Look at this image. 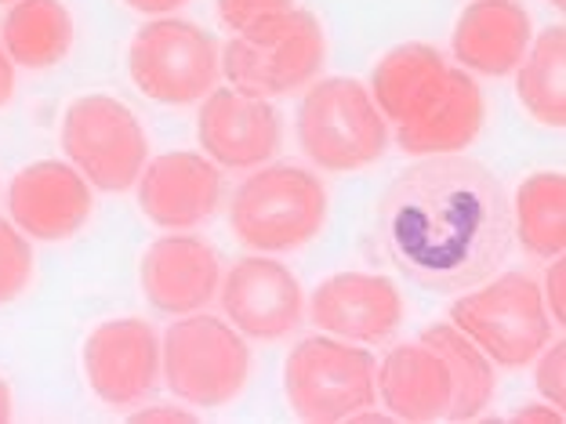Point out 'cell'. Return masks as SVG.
I'll return each mask as SVG.
<instances>
[{"instance_id":"obj_9","label":"cell","mask_w":566,"mask_h":424,"mask_svg":"<svg viewBox=\"0 0 566 424\" xmlns=\"http://www.w3.org/2000/svg\"><path fill=\"white\" fill-rule=\"evenodd\" d=\"M62 152L102 192L138 186L149 157V138L120 98L81 95L62 117Z\"/></svg>"},{"instance_id":"obj_14","label":"cell","mask_w":566,"mask_h":424,"mask_svg":"<svg viewBox=\"0 0 566 424\" xmlns=\"http://www.w3.org/2000/svg\"><path fill=\"white\" fill-rule=\"evenodd\" d=\"M313 324L342 341L381 344L403 324V294L389 276L334 273L313 290Z\"/></svg>"},{"instance_id":"obj_27","label":"cell","mask_w":566,"mask_h":424,"mask_svg":"<svg viewBox=\"0 0 566 424\" xmlns=\"http://www.w3.org/2000/svg\"><path fill=\"white\" fill-rule=\"evenodd\" d=\"M537 392L545 400L563 410L566 406V341H548L542 352H537V374H534Z\"/></svg>"},{"instance_id":"obj_26","label":"cell","mask_w":566,"mask_h":424,"mask_svg":"<svg viewBox=\"0 0 566 424\" xmlns=\"http://www.w3.org/2000/svg\"><path fill=\"white\" fill-rule=\"evenodd\" d=\"M291 8H294V0H218V19H222L226 30L243 33V30H251V25L276 19Z\"/></svg>"},{"instance_id":"obj_34","label":"cell","mask_w":566,"mask_h":424,"mask_svg":"<svg viewBox=\"0 0 566 424\" xmlns=\"http://www.w3.org/2000/svg\"><path fill=\"white\" fill-rule=\"evenodd\" d=\"M548 4L556 8V11H563V8H566V0H548Z\"/></svg>"},{"instance_id":"obj_7","label":"cell","mask_w":566,"mask_h":424,"mask_svg":"<svg viewBox=\"0 0 566 424\" xmlns=\"http://www.w3.org/2000/svg\"><path fill=\"white\" fill-rule=\"evenodd\" d=\"M450 324L472 338L497 367H526L552 341V319L537 279L501 273L450 305Z\"/></svg>"},{"instance_id":"obj_30","label":"cell","mask_w":566,"mask_h":424,"mask_svg":"<svg viewBox=\"0 0 566 424\" xmlns=\"http://www.w3.org/2000/svg\"><path fill=\"white\" fill-rule=\"evenodd\" d=\"M127 8L138 11V15H153V19H160V15H175L178 8H186L189 0H124Z\"/></svg>"},{"instance_id":"obj_24","label":"cell","mask_w":566,"mask_h":424,"mask_svg":"<svg viewBox=\"0 0 566 424\" xmlns=\"http://www.w3.org/2000/svg\"><path fill=\"white\" fill-rule=\"evenodd\" d=\"M516 95L537 124H566V25H552L531 41L516 70Z\"/></svg>"},{"instance_id":"obj_11","label":"cell","mask_w":566,"mask_h":424,"mask_svg":"<svg viewBox=\"0 0 566 424\" xmlns=\"http://www.w3.org/2000/svg\"><path fill=\"white\" fill-rule=\"evenodd\" d=\"M197 138L203 157L218 167L254 171L280 152L283 124L269 98L237 92V87H214L200 106Z\"/></svg>"},{"instance_id":"obj_8","label":"cell","mask_w":566,"mask_h":424,"mask_svg":"<svg viewBox=\"0 0 566 424\" xmlns=\"http://www.w3.org/2000/svg\"><path fill=\"white\" fill-rule=\"evenodd\" d=\"M127 73L138 92L160 106H192L218 87L222 51L208 30L186 19L160 15L132 36Z\"/></svg>"},{"instance_id":"obj_4","label":"cell","mask_w":566,"mask_h":424,"mask_svg":"<svg viewBox=\"0 0 566 424\" xmlns=\"http://www.w3.org/2000/svg\"><path fill=\"white\" fill-rule=\"evenodd\" d=\"M324 25L305 8H291L276 19L233 33V41L222 47V73L229 87L259 98L308 87L324 70Z\"/></svg>"},{"instance_id":"obj_12","label":"cell","mask_w":566,"mask_h":424,"mask_svg":"<svg viewBox=\"0 0 566 424\" xmlns=\"http://www.w3.org/2000/svg\"><path fill=\"white\" fill-rule=\"evenodd\" d=\"M226 319L233 324L243 338L254 341H280L291 330H298L305 298L302 283L283 262L273 258H243L222 276L218 287Z\"/></svg>"},{"instance_id":"obj_32","label":"cell","mask_w":566,"mask_h":424,"mask_svg":"<svg viewBox=\"0 0 566 424\" xmlns=\"http://www.w3.org/2000/svg\"><path fill=\"white\" fill-rule=\"evenodd\" d=\"M11 95H15V62L8 59L4 44H0V109L8 106Z\"/></svg>"},{"instance_id":"obj_21","label":"cell","mask_w":566,"mask_h":424,"mask_svg":"<svg viewBox=\"0 0 566 424\" xmlns=\"http://www.w3.org/2000/svg\"><path fill=\"white\" fill-rule=\"evenodd\" d=\"M0 44L25 70L59 66L73 47V15L62 0H15L0 22Z\"/></svg>"},{"instance_id":"obj_3","label":"cell","mask_w":566,"mask_h":424,"mask_svg":"<svg viewBox=\"0 0 566 424\" xmlns=\"http://www.w3.org/2000/svg\"><path fill=\"white\" fill-rule=\"evenodd\" d=\"M298 146L319 171L349 174L370 167L385 157L389 146V124H385L378 102L370 98L353 76H327L313 81L298 106Z\"/></svg>"},{"instance_id":"obj_2","label":"cell","mask_w":566,"mask_h":424,"mask_svg":"<svg viewBox=\"0 0 566 424\" xmlns=\"http://www.w3.org/2000/svg\"><path fill=\"white\" fill-rule=\"evenodd\" d=\"M229 225L243 247L259 254L298 251L324 233L327 189L298 163H262L229 203Z\"/></svg>"},{"instance_id":"obj_1","label":"cell","mask_w":566,"mask_h":424,"mask_svg":"<svg viewBox=\"0 0 566 424\" xmlns=\"http://www.w3.org/2000/svg\"><path fill=\"white\" fill-rule=\"evenodd\" d=\"M385 258L436 294L491 279L512 251V208L497 178L465 157L410 167L378 203Z\"/></svg>"},{"instance_id":"obj_5","label":"cell","mask_w":566,"mask_h":424,"mask_svg":"<svg viewBox=\"0 0 566 424\" xmlns=\"http://www.w3.org/2000/svg\"><path fill=\"white\" fill-rule=\"evenodd\" d=\"M160 374L175 400L218 410L233 403L248 384L251 349L229 319L200 308L167 327L160 341Z\"/></svg>"},{"instance_id":"obj_15","label":"cell","mask_w":566,"mask_h":424,"mask_svg":"<svg viewBox=\"0 0 566 424\" xmlns=\"http://www.w3.org/2000/svg\"><path fill=\"white\" fill-rule=\"evenodd\" d=\"M218 203H222V171L203 152H164L138 174L142 214L171 233L203 225Z\"/></svg>"},{"instance_id":"obj_33","label":"cell","mask_w":566,"mask_h":424,"mask_svg":"<svg viewBox=\"0 0 566 424\" xmlns=\"http://www.w3.org/2000/svg\"><path fill=\"white\" fill-rule=\"evenodd\" d=\"M11 421V389H8V381L0 378V424Z\"/></svg>"},{"instance_id":"obj_17","label":"cell","mask_w":566,"mask_h":424,"mask_svg":"<svg viewBox=\"0 0 566 424\" xmlns=\"http://www.w3.org/2000/svg\"><path fill=\"white\" fill-rule=\"evenodd\" d=\"M450 70L454 66L432 44L410 41L392 47L370 76V98L378 102L385 124H392L396 131L421 124L443 102Z\"/></svg>"},{"instance_id":"obj_23","label":"cell","mask_w":566,"mask_h":424,"mask_svg":"<svg viewBox=\"0 0 566 424\" xmlns=\"http://www.w3.org/2000/svg\"><path fill=\"white\" fill-rule=\"evenodd\" d=\"M421 341L443 356V363L454 378V403L447 410V421H475L494 403V367L486 352L465 338L454 324H432L421 330Z\"/></svg>"},{"instance_id":"obj_29","label":"cell","mask_w":566,"mask_h":424,"mask_svg":"<svg viewBox=\"0 0 566 424\" xmlns=\"http://www.w3.org/2000/svg\"><path fill=\"white\" fill-rule=\"evenodd\" d=\"M132 421H138V424H149V421H164V424H192L197 421V414H189V410H182V406H146V410H135L132 414Z\"/></svg>"},{"instance_id":"obj_13","label":"cell","mask_w":566,"mask_h":424,"mask_svg":"<svg viewBox=\"0 0 566 424\" xmlns=\"http://www.w3.org/2000/svg\"><path fill=\"white\" fill-rule=\"evenodd\" d=\"M8 218L30 240H70L92 218V186L70 160L25 163L8 186Z\"/></svg>"},{"instance_id":"obj_31","label":"cell","mask_w":566,"mask_h":424,"mask_svg":"<svg viewBox=\"0 0 566 424\" xmlns=\"http://www.w3.org/2000/svg\"><path fill=\"white\" fill-rule=\"evenodd\" d=\"M512 421H542V424H559L563 421V410H556V406H545V403H531V406H523V410H516L512 414Z\"/></svg>"},{"instance_id":"obj_18","label":"cell","mask_w":566,"mask_h":424,"mask_svg":"<svg viewBox=\"0 0 566 424\" xmlns=\"http://www.w3.org/2000/svg\"><path fill=\"white\" fill-rule=\"evenodd\" d=\"M534 41L531 11L520 0H472L454 22V59L461 70L480 76H509L520 70Z\"/></svg>"},{"instance_id":"obj_25","label":"cell","mask_w":566,"mask_h":424,"mask_svg":"<svg viewBox=\"0 0 566 424\" xmlns=\"http://www.w3.org/2000/svg\"><path fill=\"white\" fill-rule=\"evenodd\" d=\"M33 279V247L30 236L11 222L0 218V305L15 301Z\"/></svg>"},{"instance_id":"obj_10","label":"cell","mask_w":566,"mask_h":424,"mask_svg":"<svg viewBox=\"0 0 566 424\" xmlns=\"http://www.w3.org/2000/svg\"><path fill=\"white\" fill-rule=\"evenodd\" d=\"M84 374L106 406H135L160 381V338L153 324L120 316L98 324L84 341Z\"/></svg>"},{"instance_id":"obj_22","label":"cell","mask_w":566,"mask_h":424,"mask_svg":"<svg viewBox=\"0 0 566 424\" xmlns=\"http://www.w3.org/2000/svg\"><path fill=\"white\" fill-rule=\"evenodd\" d=\"M512 208V236L534 258H563L566 251V178L563 171H534L523 178Z\"/></svg>"},{"instance_id":"obj_16","label":"cell","mask_w":566,"mask_h":424,"mask_svg":"<svg viewBox=\"0 0 566 424\" xmlns=\"http://www.w3.org/2000/svg\"><path fill=\"white\" fill-rule=\"evenodd\" d=\"M142 290L164 316H189L208 308L222 287V258L203 236L167 233L142 254Z\"/></svg>"},{"instance_id":"obj_6","label":"cell","mask_w":566,"mask_h":424,"mask_svg":"<svg viewBox=\"0 0 566 424\" xmlns=\"http://www.w3.org/2000/svg\"><path fill=\"white\" fill-rule=\"evenodd\" d=\"M375 370L378 363L367 349H356L353 341H342L334 333H316L291 349L283 363V392H287L294 417L338 424L364 406H375Z\"/></svg>"},{"instance_id":"obj_28","label":"cell","mask_w":566,"mask_h":424,"mask_svg":"<svg viewBox=\"0 0 566 424\" xmlns=\"http://www.w3.org/2000/svg\"><path fill=\"white\" fill-rule=\"evenodd\" d=\"M563 290H566V265H563V258H552V268H548V276H545V287H542V298H545V308H548V319L556 327L566 324Z\"/></svg>"},{"instance_id":"obj_20","label":"cell","mask_w":566,"mask_h":424,"mask_svg":"<svg viewBox=\"0 0 566 424\" xmlns=\"http://www.w3.org/2000/svg\"><path fill=\"white\" fill-rule=\"evenodd\" d=\"M480 131H483V92L472 81L469 70L454 66L450 70L443 102L421 124L400 127L396 131V146L407 157H450V152L469 149Z\"/></svg>"},{"instance_id":"obj_19","label":"cell","mask_w":566,"mask_h":424,"mask_svg":"<svg viewBox=\"0 0 566 424\" xmlns=\"http://www.w3.org/2000/svg\"><path fill=\"white\" fill-rule=\"evenodd\" d=\"M375 381L392 421H447V410L454 403V378H450L443 356L429 349L421 338L385 352L381 367L375 370Z\"/></svg>"},{"instance_id":"obj_35","label":"cell","mask_w":566,"mask_h":424,"mask_svg":"<svg viewBox=\"0 0 566 424\" xmlns=\"http://www.w3.org/2000/svg\"><path fill=\"white\" fill-rule=\"evenodd\" d=\"M0 4H15V0H0Z\"/></svg>"}]
</instances>
